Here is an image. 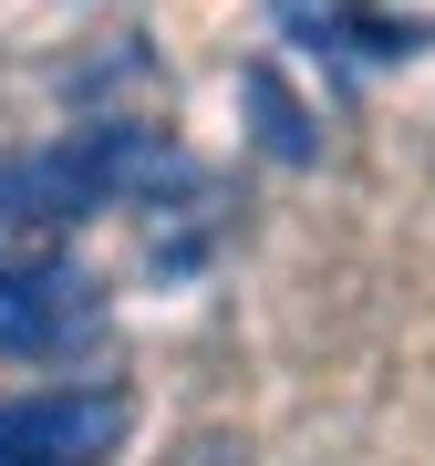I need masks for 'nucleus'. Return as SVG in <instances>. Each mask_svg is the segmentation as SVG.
<instances>
[{
	"label": "nucleus",
	"mask_w": 435,
	"mask_h": 466,
	"mask_svg": "<svg viewBox=\"0 0 435 466\" xmlns=\"http://www.w3.org/2000/svg\"><path fill=\"white\" fill-rule=\"evenodd\" d=\"M249 104L269 115V156H311V125H301V104L280 94V73H249Z\"/></svg>",
	"instance_id": "2"
},
{
	"label": "nucleus",
	"mask_w": 435,
	"mask_h": 466,
	"mask_svg": "<svg viewBox=\"0 0 435 466\" xmlns=\"http://www.w3.org/2000/svg\"><path fill=\"white\" fill-rule=\"evenodd\" d=\"M125 435L115 383H42L0 404V466H104Z\"/></svg>",
	"instance_id": "1"
}]
</instances>
